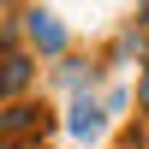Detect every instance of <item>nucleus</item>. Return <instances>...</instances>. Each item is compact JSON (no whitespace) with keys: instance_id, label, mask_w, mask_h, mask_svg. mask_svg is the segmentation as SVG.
<instances>
[{"instance_id":"obj_6","label":"nucleus","mask_w":149,"mask_h":149,"mask_svg":"<svg viewBox=\"0 0 149 149\" xmlns=\"http://www.w3.org/2000/svg\"><path fill=\"white\" fill-rule=\"evenodd\" d=\"M125 149H143V143H125Z\"/></svg>"},{"instance_id":"obj_4","label":"nucleus","mask_w":149,"mask_h":149,"mask_svg":"<svg viewBox=\"0 0 149 149\" xmlns=\"http://www.w3.org/2000/svg\"><path fill=\"white\" fill-rule=\"evenodd\" d=\"M60 78H66V84H72V90H84V84H95V72H84V66H78V60H66V72H60Z\"/></svg>"},{"instance_id":"obj_2","label":"nucleus","mask_w":149,"mask_h":149,"mask_svg":"<svg viewBox=\"0 0 149 149\" xmlns=\"http://www.w3.org/2000/svg\"><path fill=\"white\" fill-rule=\"evenodd\" d=\"M24 84H30V60H24V54H6V60H0V95H18Z\"/></svg>"},{"instance_id":"obj_1","label":"nucleus","mask_w":149,"mask_h":149,"mask_svg":"<svg viewBox=\"0 0 149 149\" xmlns=\"http://www.w3.org/2000/svg\"><path fill=\"white\" fill-rule=\"evenodd\" d=\"M24 30H30V42L42 54H66V30H60L54 12H24Z\"/></svg>"},{"instance_id":"obj_3","label":"nucleus","mask_w":149,"mask_h":149,"mask_svg":"<svg viewBox=\"0 0 149 149\" xmlns=\"http://www.w3.org/2000/svg\"><path fill=\"white\" fill-rule=\"evenodd\" d=\"M72 131H78V137H95V131H102V107H95L90 95L72 102Z\"/></svg>"},{"instance_id":"obj_5","label":"nucleus","mask_w":149,"mask_h":149,"mask_svg":"<svg viewBox=\"0 0 149 149\" xmlns=\"http://www.w3.org/2000/svg\"><path fill=\"white\" fill-rule=\"evenodd\" d=\"M137 95H143V107H149V78H143V90H137Z\"/></svg>"}]
</instances>
